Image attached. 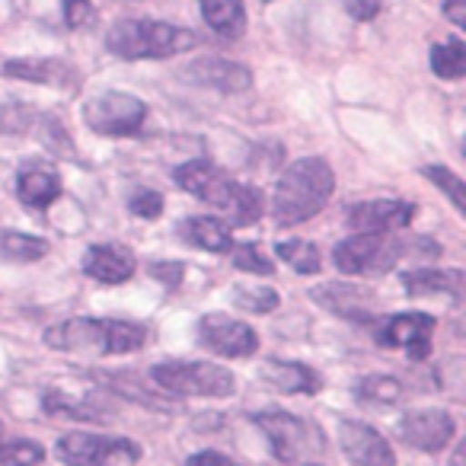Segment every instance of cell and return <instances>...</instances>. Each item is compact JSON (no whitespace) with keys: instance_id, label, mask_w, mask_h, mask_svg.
Returning <instances> with one entry per match:
<instances>
[{"instance_id":"15","label":"cell","mask_w":466,"mask_h":466,"mask_svg":"<svg viewBox=\"0 0 466 466\" xmlns=\"http://www.w3.org/2000/svg\"><path fill=\"white\" fill-rule=\"evenodd\" d=\"M182 77L198 86L220 90V93H243L253 84V74H249L247 67L227 58H198L182 71Z\"/></svg>"},{"instance_id":"6","label":"cell","mask_w":466,"mask_h":466,"mask_svg":"<svg viewBox=\"0 0 466 466\" xmlns=\"http://www.w3.org/2000/svg\"><path fill=\"white\" fill-rule=\"evenodd\" d=\"M55 453L67 466H137V460H141V447L135 441L86 431L65 434Z\"/></svg>"},{"instance_id":"8","label":"cell","mask_w":466,"mask_h":466,"mask_svg":"<svg viewBox=\"0 0 466 466\" xmlns=\"http://www.w3.org/2000/svg\"><path fill=\"white\" fill-rule=\"evenodd\" d=\"M147 118V106L131 93H99L84 103V122L103 137L137 135Z\"/></svg>"},{"instance_id":"36","label":"cell","mask_w":466,"mask_h":466,"mask_svg":"<svg viewBox=\"0 0 466 466\" xmlns=\"http://www.w3.org/2000/svg\"><path fill=\"white\" fill-rule=\"evenodd\" d=\"M150 275L154 279H160V285H167V288H179V281H182V275H186V266L182 262H154L150 266Z\"/></svg>"},{"instance_id":"11","label":"cell","mask_w":466,"mask_h":466,"mask_svg":"<svg viewBox=\"0 0 466 466\" xmlns=\"http://www.w3.org/2000/svg\"><path fill=\"white\" fill-rule=\"evenodd\" d=\"M434 329H438V319L431 313H396L383 323L377 339L387 349H402L412 361H425L431 355Z\"/></svg>"},{"instance_id":"20","label":"cell","mask_w":466,"mask_h":466,"mask_svg":"<svg viewBox=\"0 0 466 466\" xmlns=\"http://www.w3.org/2000/svg\"><path fill=\"white\" fill-rule=\"evenodd\" d=\"M406 294L412 298H451L457 300L463 291V275L460 272H438V268H419V272L402 275Z\"/></svg>"},{"instance_id":"14","label":"cell","mask_w":466,"mask_h":466,"mask_svg":"<svg viewBox=\"0 0 466 466\" xmlns=\"http://www.w3.org/2000/svg\"><path fill=\"white\" fill-rule=\"evenodd\" d=\"M415 218V205L396 198H380V201H361L351 208L349 224L358 233H393L406 230Z\"/></svg>"},{"instance_id":"17","label":"cell","mask_w":466,"mask_h":466,"mask_svg":"<svg viewBox=\"0 0 466 466\" xmlns=\"http://www.w3.org/2000/svg\"><path fill=\"white\" fill-rule=\"evenodd\" d=\"M262 380L268 387L281 390V393H307V396L319 393V387H323V377L313 368H307L300 361H279V358H268L262 364Z\"/></svg>"},{"instance_id":"9","label":"cell","mask_w":466,"mask_h":466,"mask_svg":"<svg viewBox=\"0 0 466 466\" xmlns=\"http://www.w3.org/2000/svg\"><path fill=\"white\" fill-rule=\"evenodd\" d=\"M253 421L266 431L268 444H272L275 457L281 463H298L310 451H323L319 431L298 415H288L281 409H266V412H253Z\"/></svg>"},{"instance_id":"37","label":"cell","mask_w":466,"mask_h":466,"mask_svg":"<svg viewBox=\"0 0 466 466\" xmlns=\"http://www.w3.org/2000/svg\"><path fill=\"white\" fill-rule=\"evenodd\" d=\"M186 466H240V463H233L230 457H224V453H218V451H198L188 457Z\"/></svg>"},{"instance_id":"1","label":"cell","mask_w":466,"mask_h":466,"mask_svg":"<svg viewBox=\"0 0 466 466\" xmlns=\"http://www.w3.org/2000/svg\"><path fill=\"white\" fill-rule=\"evenodd\" d=\"M336 188L332 167L323 157H300L281 173L272 195V214L279 227H298L317 218Z\"/></svg>"},{"instance_id":"30","label":"cell","mask_w":466,"mask_h":466,"mask_svg":"<svg viewBox=\"0 0 466 466\" xmlns=\"http://www.w3.org/2000/svg\"><path fill=\"white\" fill-rule=\"evenodd\" d=\"M230 256H233V266L243 268V272H253V275H272L275 272V262L266 259V253H262L256 243H240V247L233 243Z\"/></svg>"},{"instance_id":"24","label":"cell","mask_w":466,"mask_h":466,"mask_svg":"<svg viewBox=\"0 0 466 466\" xmlns=\"http://www.w3.org/2000/svg\"><path fill=\"white\" fill-rule=\"evenodd\" d=\"M355 396L364 406H393V402L402 400V383L390 374H370L358 383Z\"/></svg>"},{"instance_id":"3","label":"cell","mask_w":466,"mask_h":466,"mask_svg":"<svg viewBox=\"0 0 466 466\" xmlns=\"http://www.w3.org/2000/svg\"><path fill=\"white\" fill-rule=\"evenodd\" d=\"M173 179L179 182V188L192 192L195 198H201L205 205H214L220 211H227L240 227L253 224L262 218V192L247 182H237L233 176H227L220 167L208 160H188L173 173Z\"/></svg>"},{"instance_id":"25","label":"cell","mask_w":466,"mask_h":466,"mask_svg":"<svg viewBox=\"0 0 466 466\" xmlns=\"http://www.w3.org/2000/svg\"><path fill=\"white\" fill-rule=\"evenodd\" d=\"M48 253V243L42 237L23 230H4L0 233V256H7L14 262H35Z\"/></svg>"},{"instance_id":"33","label":"cell","mask_w":466,"mask_h":466,"mask_svg":"<svg viewBox=\"0 0 466 466\" xmlns=\"http://www.w3.org/2000/svg\"><path fill=\"white\" fill-rule=\"evenodd\" d=\"M46 409L52 415H67V419H84V421H99V419H103V415H96L93 409L80 406V402L67 400V396H55V393L46 396Z\"/></svg>"},{"instance_id":"23","label":"cell","mask_w":466,"mask_h":466,"mask_svg":"<svg viewBox=\"0 0 466 466\" xmlns=\"http://www.w3.org/2000/svg\"><path fill=\"white\" fill-rule=\"evenodd\" d=\"M106 383H109L116 393H122L125 400H135V402H141V406H147V409H163V412H176V409H179V402L167 400V393H163V390L150 393V387H144L141 380H135V377H128V374H109V377H106Z\"/></svg>"},{"instance_id":"40","label":"cell","mask_w":466,"mask_h":466,"mask_svg":"<svg viewBox=\"0 0 466 466\" xmlns=\"http://www.w3.org/2000/svg\"><path fill=\"white\" fill-rule=\"evenodd\" d=\"M0 434H4V421H0Z\"/></svg>"},{"instance_id":"13","label":"cell","mask_w":466,"mask_h":466,"mask_svg":"<svg viewBox=\"0 0 466 466\" xmlns=\"http://www.w3.org/2000/svg\"><path fill=\"white\" fill-rule=\"evenodd\" d=\"M457 434V421L451 419V412H441V409H419V412H409L400 421V438L409 447H419V451H444L447 444Z\"/></svg>"},{"instance_id":"2","label":"cell","mask_w":466,"mask_h":466,"mask_svg":"<svg viewBox=\"0 0 466 466\" xmlns=\"http://www.w3.org/2000/svg\"><path fill=\"white\" fill-rule=\"evenodd\" d=\"M147 342V329L141 323L125 319H65L46 329V345L67 355L106 358V355H128Z\"/></svg>"},{"instance_id":"27","label":"cell","mask_w":466,"mask_h":466,"mask_svg":"<svg viewBox=\"0 0 466 466\" xmlns=\"http://www.w3.org/2000/svg\"><path fill=\"white\" fill-rule=\"evenodd\" d=\"M431 71L444 80H460L466 74V48L460 39H447L431 48Z\"/></svg>"},{"instance_id":"42","label":"cell","mask_w":466,"mask_h":466,"mask_svg":"<svg viewBox=\"0 0 466 466\" xmlns=\"http://www.w3.org/2000/svg\"><path fill=\"white\" fill-rule=\"evenodd\" d=\"M310 466H319V463H310Z\"/></svg>"},{"instance_id":"41","label":"cell","mask_w":466,"mask_h":466,"mask_svg":"<svg viewBox=\"0 0 466 466\" xmlns=\"http://www.w3.org/2000/svg\"><path fill=\"white\" fill-rule=\"evenodd\" d=\"M262 4H272V0H262Z\"/></svg>"},{"instance_id":"26","label":"cell","mask_w":466,"mask_h":466,"mask_svg":"<svg viewBox=\"0 0 466 466\" xmlns=\"http://www.w3.org/2000/svg\"><path fill=\"white\" fill-rule=\"evenodd\" d=\"M313 298L319 300V304H326L332 313H342V317H351V313L358 310V317H368V310H364V291H358V288H349V285H326L323 291H317Z\"/></svg>"},{"instance_id":"31","label":"cell","mask_w":466,"mask_h":466,"mask_svg":"<svg viewBox=\"0 0 466 466\" xmlns=\"http://www.w3.org/2000/svg\"><path fill=\"white\" fill-rule=\"evenodd\" d=\"M233 304L249 313H272L279 307V294L272 288H240L233 291Z\"/></svg>"},{"instance_id":"38","label":"cell","mask_w":466,"mask_h":466,"mask_svg":"<svg viewBox=\"0 0 466 466\" xmlns=\"http://www.w3.org/2000/svg\"><path fill=\"white\" fill-rule=\"evenodd\" d=\"M444 16L453 26H466V0H444Z\"/></svg>"},{"instance_id":"19","label":"cell","mask_w":466,"mask_h":466,"mask_svg":"<svg viewBox=\"0 0 466 466\" xmlns=\"http://www.w3.org/2000/svg\"><path fill=\"white\" fill-rule=\"evenodd\" d=\"M176 230H179L182 240L205 249V253H230L233 249L230 227L218 218H205V214H201V218H186Z\"/></svg>"},{"instance_id":"5","label":"cell","mask_w":466,"mask_h":466,"mask_svg":"<svg viewBox=\"0 0 466 466\" xmlns=\"http://www.w3.org/2000/svg\"><path fill=\"white\" fill-rule=\"evenodd\" d=\"M150 377H154V383L163 393L176 396L224 400V396H233V390H237V377L211 361H163L150 370Z\"/></svg>"},{"instance_id":"4","label":"cell","mask_w":466,"mask_h":466,"mask_svg":"<svg viewBox=\"0 0 466 466\" xmlns=\"http://www.w3.org/2000/svg\"><path fill=\"white\" fill-rule=\"evenodd\" d=\"M198 46L192 29L173 26L160 20H118L106 35V48L122 61L173 58Z\"/></svg>"},{"instance_id":"21","label":"cell","mask_w":466,"mask_h":466,"mask_svg":"<svg viewBox=\"0 0 466 466\" xmlns=\"http://www.w3.org/2000/svg\"><path fill=\"white\" fill-rule=\"evenodd\" d=\"M205 23L224 39H240L247 33V7L243 0H198Z\"/></svg>"},{"instance_id":"28","label":"cell","mask_w":466,"mask_h":466,"mask_svg":"<svg viewBox=\"0 0 466 466\" xmlns=\"http://www.w3.org/2000/svg\"><path fill=\"white\" fill-rule=\"evenodd\" d=\"M279 256L294 268L298 275H317L323 268L319 262V249L307 240H281L279 243Z\"/></svg>"},{"instance_id":"29","label":"cell","mask_w":466,"mask_h":466,"mask_svg":"<svg viewBox=\"0 0 466 466\" xmlns=\"http://www.w3.org/2000/svg\"><path fill=\"white\" fill-rule=\"evenodd\" d=\"M42 460H46V451L35 441L14 438L0 444V466H39Z\"/></svg>"},{"instance_id":"22","label":"cell","mask_w":466,"mask_h":466,"mask_svg":"<svg viewBox=\"0 0 466 466\" xmlns=\"http://www.w3.org/2000/svg\"><path fill=\"white\" fill-rule=\"evenodd\" d=\"M4 71L10 74V77H20V80H33V84H65L71 86L74 80V71L67 65H61V61H52V58H20V61H10V65H4Z\"/></svg>"},{"instance_id":"18","label":"cell","mask_w":466,"mask_h":466,"mask_svg":"<svg viewBox=\"0 0 466 466\" xmlns=\"http://www.w3.org/2000/svg\"><path fill=\"white\" fill-rule=\"evenodd\" d=\"M16 195L26 208H48L55 198L61 195V179L55 169L42 167V163H33V167H23L20 176H16Z\"/></svg>"},{"instance_id":"39","label":"cell","mask_w":466,"mask_h":466,"mask_svg":"<svg viewBox=\"0 0 466 466\" xmlns=\"http://www.w3.org/2000/svg\"><path fill=\"white\" fill-rule=\"evenodd\" d=\"M349 10L358 20H370L377 14V0H349Z\"/></svg>"},{"instance_id":"35","label":"cell","mask_w":466,"mask_h":466,"mask_svg":"<svg viewBox=\"0 0 466 466\" xmlns=\"http://www.w3.org/2000/svg\"><path fill=\"white\" fill-rule=\"evenodd\" d=\"M65 4V23L71 29H84L93 23L96 10H93V0H61Z\"/></svg>"},{"instance_id":"34","label":"cell","mask_w":466,"mask_h":466,"mask_svg":"<svg viewBox=\"0 0 466 466\" xmlns=\"http://www.w3.org/2000/svg\"><path fill=\"white\" fill-rule=\"evenodd\" d=\"M128 208H131V214H137V218H160L163 195L154 192V188H137V192L131 195Z\"/></svg>"},{"instance_id":"12","label":"cell","mask_w":466,"mask_h":466,"mask_svg":"<svg viewBox=\"0 0 466 466\" xmlns=\"http://www.w3.org/2000/svg\"><path fill=\"white\" fill-rule=\"evenodd\" d=\"M339 444L355 466H396V453L390 441L364 421H339Z\"/></svg>"},{"instance_id":"7","label":"cell","mask_w":466,"mask_h":466,"mask_svg":"<svg viewBox=\"0 0 466 466\" xmlns=\"http://www.w3.org/2000/svg\"><path fill=\"white\" fill-rule=\"evenodd\" d=\"M402 249L406 247L393 233H355V237L339 243L332 262L345 275H380L396 266Z\"/></svg>"},{"instance_id":"32","label":"cell","mask_w":466,"mask_h":466,"mask_svg":"<svg viewBox=\"0 0 466 466\" xmlns=\"http://www.w3.org/2000/svg\"><path fill=\"white\" fill-rule=\"evenodd\" d=\"M425 176L434 182L438 188H444L447 195H451L453 208H457L460 214L466 211V195H463V179L460 176H453L447 167H425Z\"/></svg>"},{"instance_id":"10","label":"cell","mask_w":466,"mask_h":466,"mask_svg":"<svg viewBox=\"0 0 466 466\" xmlns=\"http://www.w3.org/2000/svg\"><path fill=\"white\" fill-rule=\"evenodd\" d=\"M198 339L205 349H211L220 358H249L259 349V336L253 326L243 319H233L227 313H208L198 323Z\"/></svg>"},{"instance_id":"16","label":"cell","mask_w":466,"mask_h":466,"mask_svg":"<svg viewBox=\"0 0 466 466\" xmlns=\"http://www.w3.org/2000/svg\"><path fill=\"white\" fill-rule=\"evenodd\" d=\"M84 272L90 279L103 281V285H122L135 275V256L125 247H116V243H99V247L86 249Z\"/></svg>"}]
</instances>
